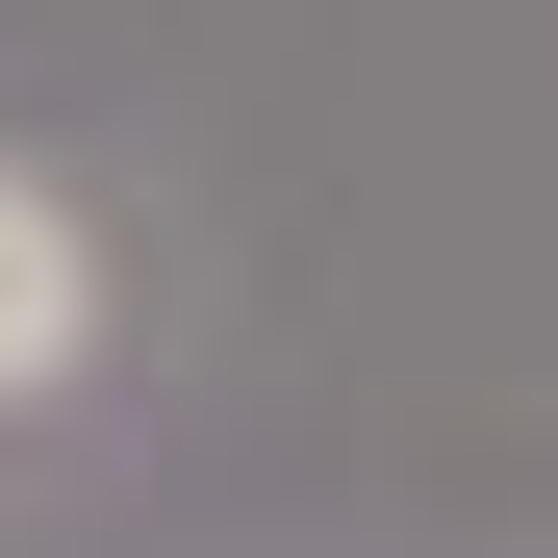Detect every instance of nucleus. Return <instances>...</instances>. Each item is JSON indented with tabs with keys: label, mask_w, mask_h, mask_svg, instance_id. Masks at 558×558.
Segmentation results:
<instances>
[{
	"label": "nucleus",
	"mask_w": 558,
	"mask_h": 558,
	"mask_svg": "<svg viewBox=\"0 0 558 558\" xmlns=\"http://www.w3.org/2000/svg\"><path fill=\"white\" fill-rule=\"evenodd\" d=\"M76 355H102V229H76V178L0 153V407H51Z\"/></svg>",
	"instance_id": "f257e3e1"
}]
</instances>
